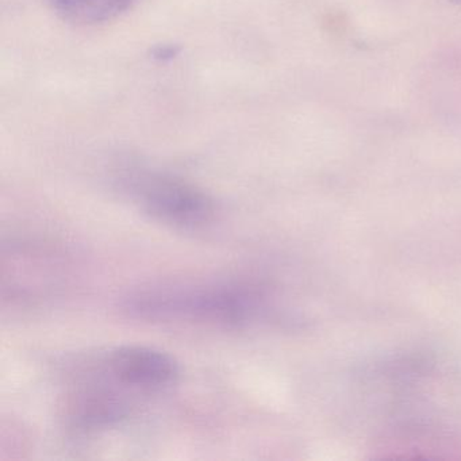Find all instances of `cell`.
Instances as JSON below:
<instances>
[{"label":"cell","mask_w":461,"mask_h":461,"mask_svg":"<svg viewBox=\"0 0 461 461\" xmlns=\"http://www.w3.org/2000/svg\"><path fill=\"white\" fill-rule=\"evenodd\" d=\"M136 395L113 382L96 363L93 374L85 375L80 384L67 396L66 414L77 430L112 428L131 417Z\"/></svg>","instance_id":"3"},{"label":"cell","mask_w":461,"mask_h":461,"mask_svg":"<svg viewBox=\"0 0 461 461\" xmlns=\"http://www.w3.org/2000/svg\"><path fill=\"white\" fill-rule=\"evenodd\" d=\"M126 188L145 214L172 228L198 230L217 218V203L209 194L168 175L137 172L126 179Z\"/></svg>","instance_id":"2"},{"label":"cell","mask_w":461,"mask_h":461,"mask_svg":"<svg viewBox=\"0 0 461 461\" xmlns=\"http://www.w3.org/2000/svg\"><path fill=\"white\" fill-rule=\"evenodd\" d=\"M107 376L136 396L161 393L176 384L179 364L172 356L140 345L114 348L98 360Z\"/></svg>","instance_id":"4"},{"label":"cell","mask_w":461,"mask_h":461,"mask_svg":"<svg viewBox=\"0 0 461 461\" xmlns=\"http://www.w3.org/2000/svg\"><path fill=\"white\" fill-rule=\"evenodd\" d=\"M122 310L145 322L241 329L260 320L264 298L244 283H169L131 294Z\"/></svg>","instance_id":"1"},{"label":"cell","mask_w":461,"mask_h":461,"mask_svg":"<svg viewBox=\"0 0 461 461\" xmlns=\"http://www.w3.org/2000/svg\"><path fill=\"white\" fill-rule=\"evenodd\" d=\"M133 0H53L56 12L72 23L95 25L125 12Z\"/></svg>","instance_id":"5"}]
</instances>
